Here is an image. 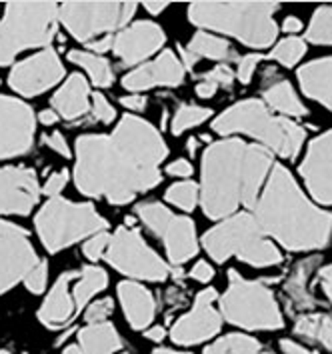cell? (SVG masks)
<instances>
[{"label":"cell","mask_w":332,"mask_h":354,"mask_svg":"<svg viewBox=\"0 0 332 354\" xmlns=\"http://www.w3.org/2000/svg\"><path fill=\"white\" fill-rule=\"evenodd\" d=\"M166 154L160 132L147 120L127 114L112 134L76 138L74 185L91 198L129 205L160 183V162Z\"/></svg>","instance_id":"cell-1"},{"label":"cell","mask_w":332,"mask_h":354,"mask_svg":"<svg viewBox=\"0 0 332 354\" xmlns=\"http://www.w3.org/2000/svg\"><path fill=\"white\" fill-rule=\"evenodd\" d=\"M275 167L273 152L239 138L212 142L203 154L201 205L204 214L224 221L239 208H255Z\"/></svg>","instance_id":"cell-2"},{"label":"cell","mask_w":332,"mask_h":354,"mask_svg":"<svg viewBox=\"0 0 332 354\" xmlns=\"http://www.w3.org/2000/svg\"><path fill=\"white\" fill-rule=\"evenodd\" d=\"M262 232L288 250L324 248L332 239V214L320 210L298 188L293 174L275 165L255 206Z\"/></svg>","instance_id":"cell-3"},{"label":"cell","mask_w":332,"mask_h":354,"mask_svg":"<svg viewBox=\"0 0 332 354\" xmlns=\"http://www.w3.org/2000/svg\"><path fill=\"white\" fill-rule=\"evenodd\" d=\"M275 2H194L188 6V19L206 30L239 38L252 48H266L275 42L278 26Z\"/></svg>","instance_id":"cell-4"},{"label":"cell","mask_w":332,"mask_h":354,"mask_svg":"<svg viewBox=\"0 0 332 354\" xmlns=\"http://www.w3.org/2000/svg\"><path fill=\"white\" fill-rule=\"evenodd\" d=\"M212 129L222 134H246L260 142V147L270 150L282 158H295L302 147L306 132L296 122L273 114L260 100H242L219 114Z\"/></svg>","instance_id":"cell-5"},{"label":"cell","mask_w":332,"mask_h":354,"mask_svg":"<svg viewBox=\"0 0 332 354\" xmlns=\"http://www.w3.org/2000/svg\"><path fill=\"white\" fill-rule=\"evenodd\" d=\"M203 246L216 262L237 257L239 261L259 268L282 262L280 250L262 232L250 212H237L210 228L203 236Z\"/></svg>","instance_id":"cell-6"},{"label":"cell","mask_w":332,"mask_h":354,"mask_svg":"<svg viewBox=\"0 0 332 354\" xmlns=\"http://www.w3.org/2000/svg\"><path fill=\"white\" fill-rule=\"evenodd\" d=\"M55 2H10L0 19V66L10 64L26 48H42L58 30Z\"/></svg>","instance_id":"cell-7"},{"label":"cell","mask_w":332,"mask_h":354,"mask_svg":"<svg viewBox=\"0 0 332 354\" xmlns=\"http://www.w3.org/2000/svg\"><path fill=\"white\" fill-rule=\"evenodd\" d=\"M37 232L48 252H58L78 241L107 230L109 223L89 203H73L62 196L48 198L38 210Z\"/></svg>","instance_id":"cell-8"},{"label":"cell","mask_w":332,"mask_h":354,"mask_svg":"<svg viewBox=\"0 0 332 354\" xmlns=\"http://www.w3.org/2000/svg\"><path fill=\"white\" fill-rule=\"evenodd\" d=\"M221 313L228 322L246 330H277L284 324L273 290L264 282L242 279L237 270L228 272Z\"/></svg>","instance_id":"cell-9"},{"label":"cell","mask_w":332,"mask_h":354,"mask_svg":"<svg viewBox=\"0 0 332 354\" xmlns=\"http://www.w3.org/2000/svg\"><path fill=\"white\" fill-rule=\"evenodd\" d=\"M136 12L134 2H66L58 8V19L78 42L120 32Z\"/></svg>","instance_id":"cell-10"},{"label":"cell","mask_w":332,"mask_h":354,"mask_svg":"<svg viewBox=\"0 0 332 354\" xmlns=\"http://www.w3.org/2000/svg\"><path fill=\"white\" fill-rule=\"evenodd\" d=\"M104 259L112 268L130 279L163 282L170 274V266L142 241L136 228L129 226H120L112 234Z\"/></svg>","instance_id":"cell-11"},{"label":"cell","mask_w":332,"mask_h":354,"mask_svg":"<svg viewBox=\"0 0 332 354\" xmlns=\"http://www.w3.org/2000/svg\"><path fill=\"white\" fill-rule=\"evenodd\" d=\"M38 262L28 232L8 221H0V295L22 282Z\"/></svg>","instance_id":"cell-12"},{"label":"cell","mask_w":332,"mask_h":354,"mask_svg":"<svg viewBox=\"0 0 332 354\" xmlns=\"http://www.w3.org/2000/svg\"><path fill=\"white\" fill-rule=\"evenodd\" d=\"M35 131L33 109L19 98L0 94V158L26 154L35 142Z\"/></svg>","instance_id":"cell-13"},{"label":"cell","mask_w":332,"mask_h":354,"mask_svg":"<svg viewBox=\"0 0 332 354\" xmlns=\"http://www.w3.org/2000/svg\"><path fill=\"white\" fill-rule=\"evenodd\" d=\"M64 76V66L55 50L48 46L12 66L8 82L20 96H37L53 88Z\"/></svg>","instance_id":"cell-14"},{"label":"cell","mask_w":332,"mask_h":354,"mask_svg":"<svg viewBox=\"0 0 332 354\" xmlns=\"http://www.w3.org/2000/svg\"><path fill=\"white\" fill-rule=\"evenodd\" d=\"M216 300H219V295L214 288H206L203 292H199L190 313L178 318L176 324L172 326L170 338L176 344L192 346L219 335L222 326V315L214 308Z\"/></svg>","instance_id":"cell-15"},{"label":"cell","mask_w":332,"mask_h":354,"mask_svg":"<svg viewBox=\"0 0 332 354\" xmlns=\"http://www.w3.org/2000/svg\"><path fill=\"white\" fill-rule=\"evenodd\" d=\"M37 172L26 167H0V214L26 216L38 203Z\"/></svg>","instance_id":"cell-16"},{"label":"cell","mask_w":332,"mask_h":354,"mask_svg":"<svg viewBox=\"0 0 332 354\" xmlns=\"http://www.w3.org/2000/svg\"><path fill=\"white\" fill-rule=\"evenodd\" d=\"M304 185L322 205H332V131L316 136L300 165Z\"/></svg>","instance_id":"cell-17"},{"label":"cell","mask_w":332,"mask_h":354,"mask_svg":"<svg viewBox=\"0 0 332 354\" xmlns=\"http://www.w3.org/2000/svg\"><path fill=\"white\" fill-rule=\"evenodd\" d=\"M165 44V30L150 20H138L114 35L112 50L127 66L145 62Z\"/></svg>","instance_id":"cell-18"},{"label":"cell","mask_w":332,"mask_h":354,"mask_svg":"<svg viewBox=\"0 0 332 354\" xmlns=\"http://www.w3.org/2000/svg\"><path fill=\"white\" fill-rule=\"evenodd\" d=\"M185 80V66L172 50H163L154 60L140 64L122 78V86L142 93L156 86H178Z\"/></svg>","instance_id":"cell-19"},{"label":"cell","mask_w":332,"mask_h":354,"mask_svg":"<svg viewBox=\"0 0 332 354\" xmlns=\"http://www.w3.org/2000/svg\"><path fill=\"white\" fill-rule=\"evenodd\" d=\"M78 277H80V270H68V272L60 274L55 282V286L48 290L46 299L38 310V320L44 326L64 328L78 315L73 297V282Z\"/></svg>","instance_id":"cell-20"},{"label":"cell","mask_w":332,"mask_h":354,"mask_svg":"<svg viewBox=\"0 0 332 354\" xmlns=\"http://www.w3.org/2000/svg\"><path fill=\"white\" fill-rule=\"evenodd\" d=\"M118 299L124 317L129 318L134 330H145L152 324L156 315V302L148 288L134 280H124L118 284Z\"/></svg>","instance_id":"cell-21"},{"label":"cell","mask_w":332,"mask_h":354,"mask_svg":"<svg viewBox=\"0 0 332 354\" xmlns=\"http://www.w3.org/2000/svg\"><path fill=\"white\" fill-rule=\"evenodd\" d=\"M166 248V257L172 264H185L199 252V239L194 223L186 216H172L160 234Z\"/></svg>","instance_id":"cell-22"},{"label":"cell","mask_w":332,"mask_h":354,"mask_svg":"<svg viewBox=\"0 0 332 354\" xmlns=\"http://www.w3.org/2000/svg\"><path fill=\"white\" fill-rule=\"evenodd\" d=\"M91 86L80 73H74L53 96V111L64 120L82 118L91 111Z\"/></svg>","instance_id":"cell-23"},{"label":"cell","mask_w":332,"mask_h":354,"mask_svg":"<svg viewBox=\"0 0 332 354\" xmlns=\"http://www.w3.org/2000/svg\"><path fill=\"white\" fill-rule=\"evenodd\" d=\"M298 82L306 96L332 111V56L304 64L298 71Z\"/></svg>","instance_id":"cell-24"},{"label":"cell","mask_w":332,"mask_h":354,"mask_svg":"<svg viewBox=\"0 0 332 354\" xmlns=\"http://www.w3.org/2000/svg\"><path fill=\"white\" fill-rule=\"evenodd\" d=\"M318 266H320V257H308V259L298 262L295 268L290 270L288 279L284 280L282 290L288 297L290 306L298 313L311 310V308L316 306V299L308 290V280L318 270Z\"/></svg>","instance_id":"cell-25"},{"label":"cell","mask_w":332,"mask_h":354,"mask_svg":"<svg viewBox=\"0 0 332 354\" xmlns=\"http://www.w3.org/2000/svg\"><path fill=\"white\" fill-rule=\"evenodd\" d=\"M262 98L266 100V104L270 109L282 112V114H290V116H306L308 114L306 106L302 104V100L295 93L293 84L286 78L277 76L273 68L268 73H264Z\"/></svg>","instance_id":"cell-26"},{"label":"cell","mask_w":332,"mask_h":354,"mask_svg":"<svg viewBox=\"0 0 332 354\" xmlns=\"http://www.w3.org/2000/svg\"><path fill=\"white\" fill-rule=\"evenodd\" d=\"M78 346L82 354H114L122 346V340L111 322H100L89 324L78 333Z\"/></svg>","instance_id":"cell-27"},{"label":"cell","mask_w":332,"mask_h":354,"mask_svg":"<svg viewBox=\"0 0 332 354\" xmlns=\"http://www.w3.org/2000/svg\"><path fill=\"white\" fill-rule=\"evenodd\" d=\"M109 284V274L104 268L100 266H84L80 268V277L74 280L73 284V297L76 310L80 313V308L89 306L91 300L102 292Z\"/></svg>","instance_id":"cell-28"},{"label":"cell","mask_w":332,"mask_h":354,"mask_svg":"<svg viewBox=\"0 0 332 354\" xmlns=\"http://www.w3.org/2000/svg\"><path fill=\"white\" fill-rule=\"evenodd\" d=\"M192 55L196 56L199 60L201 58H210V60H221L222 64L224 62H232L237 60V50L224 40V38L214 37V35H208V32H196L192 40L188 42L186 46Z\"/></svg>","instance_id":"cell-29"},{"label":"cell","mask_w":332,"mask_h":354,"mask_svg":"<svg viewBox=\"0 0 332 354\" xmlns=\"http://www.w3.org/2000/svg\"><path fill=\"white\" fill-rule=\"evenodd\" d=\"M295 333L308 342H318L326 351H332V317L322 313H311L296 318Z\"/></svg>","instance_id":"cell-30"},{"label":"cell","mask_w":332,"mask_h":354,"mask_svg":"<svg viewBox=\"0 0 332 354\" xmlns=\"http://www.w3.org/2000/svg\"><path fill=\"white\" fill-rule=\"evenodd\" d=\"M68 60H71L73 64H76V66L84 68V71L89 73V76H91L93 84L100 86V88L111 86L112 80H114V73H112L111 62H109L104 56L94 55V53H86V50H71V53H68Z\"/></svg>","instance_id":"cell-31"},{"label":"cell","mask_w":332,"mask_h":354,"mask_svg":"<svg viewBox=\"0 0 332 354\" xmlns=\"http://www.w3.org/2000/svg\"><path fill=\"white\" fill-rule=\"evenodd\" d=\"M203 354H273L259 340L244 335H228L212 342Z\"/></svg>","instance_id":"cell-32"},{"label":"cell","mask_w":332,"mask_h":354,"mask_svg":"<svg viewBox=\"0 0 332 354\" xmlns=\"http://www.w3.org/2000/svg\"><path fill=\"white\" fill-rule=\"evenodd\" d=\"M166 201L170 205H174L181 210H194L199 201H201V187L192 180H183V183H176L166 190Z\"/></svg>","instance_id":"cell-33"},{"label":"cell","mask_w":332,"mask_h":354,"mask_svg":"<svg viewBox=\"0 0 332 354\" xmlns=\"http://www.w3.org/2000/svg\"><path fill=\"white\" fill-rule=\"evenodd\" d=\"M306 38L314 44L332 46V6H320L311 19Z\"/></svg>","instance_id":"cell-34"},{"label":"cell","mask_w":332,"mask_h":354,"mask_svg":"<svg viewBox=\"0 0 332 354\" xmlns=\"http://www.w3.org/2000/svg\"><path fill=\"white\" fill-rule=\"evenodd\" d=\"M136 212L140 216V221L147 224L148 230L160 239L163 230L166 228V224L170 223V218L174 216L165 205L160 203H142V205L136 206Z\"/></svg>","instance_id":"cell-35"},{"label":"cell","mask_w":332,"mask_h":354,"mask_svg":"<svg viewBox=\"0 0 332 354\" xmlns=\"http://www.w3.org/2000/svg\"><path fill=\"white\" fill-rule=\"evenodd\" d=\"M212 111L210 109H203V106H196V104H183L178 111L174 112V118H172V134H183L192 127H199L203 124L204 120L210 118Z\"/></svg>","instance_id":"cell-36"},{"label":"cell","mask_w":332,"mask_h":354,"mask_svg":"<svg viewBox=\"0 0 332 354\" xmlns=\"http://www.w3.org/2000/svg\"><path fill=\"white\" fill-rule=\"evenodd\" d=\"M304 55H306V42L298 37L282 38L270 50V58L282 66H295Z\"/></svg>","instance_id":"cell-37"},{"label":"cell","mask_w":332,"mask_h":354,"mask_svg":"<svg viewBox=\"0 0 332 354\" xmlns=\"http://www.w3.org/2000/svg\"><path fill=\"white\" fill-rule=\"evenodd\" d=\"M109 244H111V234L107 230H102V232L93 234L91 239H86V243L82 246V252H84V257L89 261L96 262L104 259V254L109 250Z\"/></svg>","instance_id":"cell-38"},{"label":"cell","mask_w":332,"mask_h":354,"mask_svg":"<svg viewBox=\"0 0 332 354\" xmlns=\"http://www.w3.org/2000/svg\"><path fill=\"white\" fill-rule=\"evenodd\" d=\"M46 279H48V262L46 261H40L24 277V286H26V290L28 292H33V295H40V292H44V288H46Z\"/></svg>","instance_id":"cell-39"},{"label":"cell","mask_w":332,"mask_h":354,"mask_svg":"<svg viewBox=\"0 0 332 354\" xmlns=\"http://www.w3.org/2000/svg\"><path fill=\"white\" fill-rule=\"evenodd\" d=\"M112 308H114V302L112 299H100L96 302H91L86 306V313H84V320L89 324H100V322H107L109 317L112 315Z\"/></svg>","instance_id":"cell-40"},{"label":"cell","mask_w":332,"mask_h":354,"mask_svg":"<svg viewBox=\"0 0 332 354\" xmlns=\"http://www.w3.org/2000/svg\"><path fill=\"white\" fill-rule=\"evenodd\" d=\"M91 111H93V116L102 122V124H111L112 120L116 118V111L112 109V104L107 100V96L100 93H94L91 96Z\"/></svg>","instance_id":"cell-41"},{"label":"cell","mask_w":332,"mask_h":354,"mask_svg":"<svg viewBox=\"0 0 332 354\" xmlns=\"http://www.w3.org/2000/svg\"><path fill=\"white\" fill-rule=\"evenodd\" d=\"M203 80H208V82H212V84H216L219 88L224 86V88H230L232 86V82H234V73L230 71V66L228 64H219V66H214L212 71H208L206 75L201 76Z\"/></svg>","instance_id":"cell-42"},{"label":"cell","mask_w":332,"mask_h":354,"mask_svg":"<svg viewBox=\"0 0 332 354\" xmlns=\"http://www.w3.org/2000/svg\"><path fill=\"white\" fill-rule=\"evenodd\" d=\"M260 60H262V55H257V53H252V55H246L240 58L237 78H239L242 84H248V82H250V78H252V75H255V71H257V66H259Z\"/></svg>","instance_id":"cell-43"},{"label":"cell","mask_w":332,"mask_h":354,"mask_svg":"<svg viewBox=\"0 0 332 354\" xmlns=\"http://www.w3.org/2000/svg\"><path fill=\"white\" fill-rule=\"evenodd\" d=\"M66 180H68V172H66V170L55 172V174H50V176H48L46 185H44V188H42V192H44L46 196L55 198V196L60 194V190L66 187Z\"/></svg>","instance_id":"cell-44"},{"label":"cell","mask_w":332,"mask_h":354,"mask_svg":"<svg viewBox=\"0 0 332 354\" xmlns=\"http://www.w3.org/2000/svg\"><path fill=\"white\" fill-rule=\"evenodd\" d=\"M42 140H44V145H46L48 149H53L55 152H58L60 156H64V158H68V156H71V149H68V145H66V138H64L60 132L46 134Z\"/></svg>","instance_id":"cell-45"},{"label":"cell","mask_w":332,"mask_h":354,"mask_svg":"<svg viewBox=\"0 0 332 354\" xmlns=\"http://www.w3.org/2000/svg\"><path fill=\"white\" fill-rule=\"evenodd\" d=\"M166 172H168L170 176L188 178V176L192 174V165H190L186 158H178V160H174V162H170V165L166 167Z\"/></svg>","instance_id":"cell-46"},{"label":"cell","mask_w":332,"mask_h":354,"mask_svg":"<svg viewBox=\"0 0 332 354\" xmlns=\"http://www.w3.org/2000/svg\"><path fill=\"white\" fill-rule=\"evenodd\" d=\"M190 277L194 280H199V282H208V280H212V277H214V270H212V266L206 261H199L192 266Z\"/></svg>","instance_id":"cell-47"},{"label":"cell","mask_w":332,"mask_h":354,"mask_svg":"<svg viewBox=\"0 0 332 354\" xmlns=\"http://www.w3.org/2000/svg\"><path fill=\"white\" fill-rule=\"evenodd\" d=\"M112 44H114V35H109V37L96 38L93 42H89V50H94V55H102V53H109L112 50Z\"/></svg>","instance_id":"cell-48"},{"label":"cell","mask_w":332,"mask_h":354,"mask_svg":"<svg viewBox=\"0 0 332 354\" xmlns=\"http://www.w3.org/2000/svg\"><path fill=\"white\" fill-rule=\"evenodd\" d=\"M120 102L129 109V111L140 112L147 109V98L142 94H130V96H122Z\"/></svg>","instance_id":"cell-49"},{"label":"cell","mask_w":332,"mask_h":354,"mask_svg":"<svg viewBox=\"0 0 332 354\" xmlns=\"http://www.w3.org/2000/svg\"><path fill=\"white\" fill-rule=\"evenodd\" d=\"M318 282H320L324 295H326L329 300L332 302V264L331 266H324V268L318 272Z\"/></svg>","instance_id":"cell-50"},{"label":"cell","mask_w":332,"mask_h":354,"mask_svg":"<svg viewBox=\"0 0 332 354\" xmlns=\"http://www.w3.org/2000/svg\"><path fill=\"white\" fill-rule=\"evenodd\" d=\"M280 348H282V353L284 354H318L316 351H308V348L296 344L293 340H282V342H280Z\"/></svg>","instance_id":"cell-51"},{"label":"cell","mask_w":332,"mask_h":354,"mask_svg":"<svg viewBox=\"0 0 332 354\" xmlns=\"http://www.w3.org/2000/svg\"><path fill=\"white\" fill-rule=\"evenodd\" d=\"M216 91H219L216 84H212V82H208V80H203V78H201V82L196 84V94H199L201 98H210V96H214Z\"/></svg>","instance_id":"cell-52"},{"label":"cell","mask_w":332,"mask_h":354,"mask_svg":"<svg viewBox=\"0 0 332 354\" xmlns=\"http://www.w3.org/2000/svg\"><path fill=\"white\" fill-rule=\"evenodd\" d=\"M300 28H302V22L296 19V17H286V19H284V24H282V30H284V32L295 35Z\"/></svg>","instance_id":"cell-53"},{"label":"cell","mask_w":332,"mask_h":354,"mask_svg":"<svg viewBox=\"0 0 332 354\" xmlns=\"http://www.w3.org/2000/svg\"><path fill=\"white\" fill-rule=\"evenodd\" d=\"M147 338H150V340H154V342H160L163 338H165V328L163 326H152V328H148L147 333Z\"/></svg>","instance_id":"cell-54"},{"label":"cell","mask_w":332,"mask_h":354,"mask_svg":"<svg viewBox=\"0 0 332 354\" xmlns=\"http://www.w3.org/2000/svg\"><path fill=\"white\" fill-rule=\"evenodd\" d=\"M38 118H40L42 124H55V122H58L60 116H58L55 111H42L38 114Z\"/></svg>","instance_id":"cell-55"},{"label":"cell","mask_w":332,"mask_h":354,"mask_svg":"<svg viewBox=\"0 0 332 354\" xmlns=\"http://www.w3.org/2000/svg\"><path fill=\"white\" fill-rule=\"evenodd\" d=\"M145 8H147L150 15H154V17H156V15H160L165 8H168V2H147V4H145Z\"/></svg>","instance_id":"cell-56"},{"label":"cell","mask_w":332,"mask_h":354,"mask_svg":"<svg viewBox=\"0 0 332 354\" xmlns=\"http://www.w3.org/2000/svg\"><path fill=\"white\" fill-rule=\"evenodd\" d=\"M62 354H82V351H80V346H68V348H64Z\"/></svg>","instance_id":"cell-57"},{"label":"cell","mask_w":332,"mask_h":354,"mask_svg":"<svg viewBox=\"0 0 332 354\" xmlns=\"http://www.w3.org/2000/svg\"><path fill=\"white\" fill-rule=\"evenodd\" d=\"M152 354H186V353H176V351H170V348H158V351H154Z\"/></svg>","instance_id":"cell-58"},{"label":"cell","mask_w":332,"mask_h":354,"mask_svg":"<svg viewBox=\"0 0 332 354\" xmlns=\"http://www.w3.org/2000/svg\"><path fill=\"white\" fill-rule=\"evenodd\" d=\"M188 150H190V154L196 152V138H190V140H188Z\"/></svg>","instance_id":"cell-59"},{"label":"cell","mask_w":332,"mask_h":354,"mask_svg":"<svg viewBox=\"0 0 332 354\" xmlns=\"http://www.w3.org/2000/svg\"><path fill=\"white\" fill-rule=\"evenodd\" d=\"M0 354H10L8 351H0Z\"/></svg>","instance_id":"cell-60"}]
</instances>
